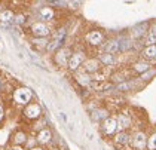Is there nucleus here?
I'll list each match as a JSON object with an SVG mask.
<instances>
[{
  "instance_id": "1",
  "label": "nucleus",
  "mask_w": 156,
  "mask_h": 150,
  "mask_svg": "<svg viewBox=\"0 0 156 150\" xmlns=\"http://www.w3.org/2000/svg\"><path fill=\"white\" fill-rule=\"evenodd\" d=\"M31 97H33V94H31L30 89H27V88H20V89H16L15 94H13V98H15V101L18 104H27L31 100Z\"/></svg>"
},
{
  "instance_id": "2",
  "label": "nucleus",
  "mask_w": 156,
  "mask_h": 150,
  "mask_svg": "<svg viewBox=\"0 0 156 150\" xmlns=\"http://www.w3.org/2000/svg\"><path fill=\"white\" fill-rule=\"evenodd\" d=\"M64 37H66V28H60L55 34H54V39L51 40L48 43V51H55V49H58L61 46V43H62V40H64Z\"/></svg>"
},
{
  "instance_id": "3",
  "label": "nucleus",
  "mask_w": 156,
  "mask_h": 150,
  "mask_svg": "<svg viewBox=\"0 0 156 150\" xmlns=\"http://www.w3.org/2000/svg\"><path fill=\"white\" fill-rule=\"evenodd\" d=\"M85 61V54L83 52H77V54H73L70 59H69V69L70 70H77L79 66Z\"/></svg>"
},
{
  "instance_id": "4",
  "label": "nucleus",
  "mask_w": 156,
  "mask_h": 150,
  "mask_svg": "<svg viewBox=\"0 0 156 150\" xmlns=\"http://www.w3.org/2000/svg\"><path fill=\"white\" fill-rule=\"evenodd\" d=\"M40 113H42V110H40L39 104H30V105H27V109L24 110V115L28 119H37L40 116Z\"/></svg>"
},
{
  "instance_id": "5",
  "label": "nucleus",
  "mask_w": 156,
  "mask_h": 150,
  "mask_svg": "<svg viewBox=\"0 0 156 150\" xmlns=\"http://www.w3.org/2000/svg\"><path fill=\"white\" fill-rule=\"evenodd\" d=\"M31 31H33V34L39 36V37H45V36L49 34V28L45 25L43 23H36L33 24V27H31Z\"/></svg>"
},
{
  "instance_id": "6",
  "label": "nucleus",
  "mask_w": 156,
  "mask_h": 150,
  "mask_svg": "<svg viewBox=\"0 0 156 150\" xmlns=\"http://www.w3.org/2000/svg\"><path fill=\"white\" fill-rule=\"evenodd\" d=\"M132 146L135 147V149H144L146 146H147V138H146V135H144L143 132H138V134H135V137L132 140Z\"/></svg>"
},
{
  "instance_id": "7",
  "label": "nucleus",
  "mask_w": 156,
  "mask_h": 150,
  "mask_svg": "<svg viewBox=\"0 0 156 150\" xmlns=\"http://www.w3.org/2000/svg\"><path fill=\"white\" fill-rule=\"evenodd\" d=\"M86 40L91 45H100L103 42V33L101 31H91L89 34L86 36Z\"/></svg>"
},
{
  "instance_id": "8",
  "label": "nucleus",
  "mask_w": 156,
  "mask_h": 150,
  "mask_svg": "<svg viewBox=\"0 0 156 150\" xmlns=\"http://www.w3.org/2000/svg\"><path fill=\"white\" fill-rule=\"evenodd\" d=\"M116 128H118V122L113 117H107L104 120V131H106V134H108V135L113 134L116 131Z\"/></svg>"
},
{
  "instance_id": "9",
  "label": "nucleus",
  "mask_w": 156,
  "mask_h": 150,
  "mask_svg": "<svg viewBox=\"0 0 156 150\" xmlns=\"http://www.w3.org/2000/svg\"><path fill=\"white\" fill-rule=\"evenodd\" d=\"M146 30H147V23L137 24V25H134V28H132V36H134V37H141V36L146 33Z\"/></svg>"
},
{
  "instance_id": "10",
  "label": "nucleus",
  "mask_w": 156,
  "mask_h": 150,
  "mask_svg": "<svg viewBox=\"0 0 156 150\" xmlns=\"http://www.w3.org/2000/svg\"><path fill=\"white\" fill-rule=\"evenodd\" d=\"M98 69H100L98 59H88V61L85 62V71H86V73H94V71H97Z\"/></svg>"
},
{
  "instance_id": "11",
  "label": "nucleus",
  "mask_w": 156,
  "mask_h": 150,
  "mask_svg": "<svg viewBox=\"0 0 156 150\" xmlns=\"http://www.w3.org/2000/svg\"><path fill=\"white\" fill-rule=\"evenodd\" d=\"M51 137H52V134H51L49 129H42V131L39 132V135H37V141L42 143V144H46L49 140H51Z\"/></svg>"
},
{
  "instance_id": "12",
  "label": "nucleus",
  "mask_w": 156,
  "mask_h": 150,
  "mask_svg": "<svg viewBox=\"0 0 156 150\" xmlns=\"http://www.w3.org/2000/svg\"><path fill=\"white\" fill-rule=\"evenodd\" d=\"M69 55H70V51H69V49H62V51H60L58 55H57V62H58L60 66H64V64L67 62V59H70Z\"/></svg>"
},
{
  "instance_id": "13",
  "label": "nucleus",
  "mask_w": 156,
  "mask_h": 150,
  "mask_svg": "<svg viewBox=\"0 0 156 150\" xmlns=\"http://www.w3.org/2000/svg\"><path fill=\"white\" fill-rule=\"evenodd\" d=\"M129 123H131V120H129V117L126 115H120L119 119H118V128L119 129H125V128L129 127Z\"/></svg>"
},
{
  "instance_id": "14",
  "label": "nucleus",
  "mask_w": 156,
  "mask_h": 150,
  "mask_svg": "<svg viewBox=\"0 0 156 150\" xmlns=\"http://www.w3.org/2000/svg\"><path fill=\"white\" fill-rule=\"evenodd\" d=\"M13 20V12L12 11H3L0 13V23L2 24H8Z\"/></svg>"
},
{
  "instance_id": "15",
  "label": "nucleus",
  "mask_w": 156,
  "mask_h": 150,
  "mask_svg": "<svg viewBox=\"0 0 156 150\" xmlns=\"http://www.w3.org/2000/svg\"><path fill=\"white\" fill-rule=\"evenodd\" d=\"M118 51H119V43L116 40H110L107 45H106V54H112L113 55Z\"/></svg>"
},
{
  "instance_id": "16",
  "label": "nucleus",
  "mask_w": 156,
  "mask_h": 150,
  "mask_svg": "<svg viewBox=\"0 0 156 150\" xmlns=\"http://www.w3.org/2000/svg\"><path fill=\"white\" fill-rule=\"evenodd\" d=\"M40 16L43 18V20H52L54 18V11H52V8H42L40 9Z\"/></svg>"
},
{
  "instance_id": "17",
  "label": "nucleus",
  "mask_w": 156,
  "mask_h": 150,
  "mask_svg": "<svg viewBox=\"0 0 156 150\" xmlns=\"http://www.w3.org/2000/svg\"><path fill=\"white\" fill-rule=\"evenodd\" d=\"M143 55L146 58H156V45H152V46H147L143 51Z\"/></svg>"
},
{
  "instance_id": "18",
  "label": "nucleus",
  "mask_w": 156,
  "mask_h": 150,
  "mask_svg": "<svg viewBox=\"0 0 156 150\" xmlns=\"http://www.w3.org/2000/svg\"><path fill=\"white\" fill-rule=\"evenodd\" d=\"M91 88L103 91V89H108L110 88V83H106V82H91Z\"/></svg>"
},
{
  "instance_id": "19",
  "label": "nucleus",
  "mask_w": 156,
  "mask_h": 150,
  "mask_svg": "<svg viewBox=\"0 0 156 150\" xmlns=\"http://www.w3.org/2000/svg\"><path fill=\"white\" fill-rule=\"evenodd\" d=\"M92 117H94V120H101V119L106 120V119H107V112H106V110H95Z\"/></svg>"
},
{
  "instance_id": "20",
  "label": "nucleus",
  "mask_w": 156,
  "mask_h": 150,
  "mask_svg": "<svg viewBox=\"0 0 156 150\" xmlns=\"http://www.w3.org/2000/svg\"><path fill=\"white\" fill-rule=\"evenodd\" d=\"M128 140H129V135H128L126 132H120L119 135L116 137V143H118V144H126Z\"/></svg>"
},
{
  "instance_id": "21",
  "label": "nucleus",
  "mask_w": 156,
  "mask_h": 150,
  "mask_svg": "<svg viewBox=\"0 0 156 150\" xmlns=\"http://www.w3.org/2000/svg\"><path fill=\"white\" fill-rule=\"evenodd\" d=\"M146 43H147L149 46H152V45L156 43V30H153V31L149 33V36L146 37Z\"/></svg>"
},
{
  "instance_id": "22",
  "label": "nucleus",
  "mask_w": 156,
  "mask_h": 150,
  "mask_svg": "<svg viewBox=\"0 0 156 150\" xmlns=\"http://www.w3.org/2000/svg\"><path fill=\"white\" fill-rule=\"evenodd\" d=\"M134 70H135L137 73H144V71L149 70V64H146V62H138V64L134 66Z\"/></svg>"
},
{
  "instance_id": "23",
  "label": "nucleus",
  "mask_w": 156,
  "mask_h": 150,
  "mask_svg": "<svg viewBox=\"0 0 156 150\" xmlns=\"http://www.w3.org/2000/svg\"><path fill=\"white\" fill-rule=\"evenodd\" d=\"M100 58H101V61H103L104 64H113V62H115V58H113L112 54H103Z\"/></svg>"
},
{
  "instance_id": "24",
  "label": "nucleus",
  "mask_w": 156,
  "mask_h": 150,
  "mask_svg": "<svg viewBox=\"0 0 156 150\" xmlns=\"http://www.w3.org/2000/svg\"><path fill=\"white\" fill-rule=\"evenodd\" d=\"M118 43H119V49H122V51H125V49H128V48L131 46V43H129L128 39H120Z\"/></svg>"
},
{
  "instance_id": "25",
  "label": "nucleus",
  "mask_w": 156,
  "mask_h": 150,
  "mask_svg": "<svg viewBox=\"0 0 156 150\" xmlns=\"http://www.w3.org/2000/svg\"><path fill=\"white\" fill-rule=\"evenodd\" d=\"M13 140H15V143H16V144H23V143L25 141V134L24 132H16Z\"/></svg>"
},
{
  "instance_id": "26",
  "label": "nucleus",
  "mask_w": 156,
  "mask_h": 150,
  "mask_svg": "<svg viewBox=\"0 0 156 150\" xmlns=\"http://www.w3.org/2000/svg\"><path fill=\"white\" fill-rule=\"evenodd\" d=\"M147 147L150 150H156V134H153V135L149 138V141H147Z\"/></svg>"
},
{
  "instance_id": "27",
  "label": "nucleus",
  "mask_w": 156,
  "mask_h": 150,
  "mask_svg": "<svg viewBox=\"0 0 156 150\" xmlns=\"http://www.w3.org/2000/svg\"><path fill=\"white\" fill-rule=\"evenodd\" d=\"M33 43H34V45H36V46H39V48H48V40H46V39H34V40H33Z\"/></svg>"
},
{
  "instance_id": "28",
  "label": "nucleus",
  "mask_w": 156,
  "mask_h": 150,
  "mask_svg": "<svg viewBox=\"0 0 156 150\" xmlns=\"http://www.w3.org/2000/svg\"><path fill=\"white\" fill-rule=\"evenodd\" d=\"M77 82L82 83V85H91V80H89L88 76H79V77H77Z\"/></svg>"
},
{
  "instance_id": "29",
  "label": "nucleus",
  "mask_w": 156,
  "mask_h": 150,
  "mask_svg": "<svg viewBox=\"0 0 156 150\" xmlns=\"http://www.w3.org/2000/svg\"><path fill=\"white\" fill-rule=\"evenodd\" d=\"M129 88H132V83H122V85L118 86L119 91H126V89H129Z\"/></svg>"
},
{
  "instance_id": "30",
  "label": "nucleus",
  "mask_w": 156,
  "mask_h": 150,
  "mask_svg": "<svg viewBox=\"0 0 156 150\" xmlns=\"http://www.w3.org/2000/svg\"><path fill=\"white\" fill-rule=\"evenodd\" d=\"M24 21H25L24 15H18V16H15V24H24Z\"/></svg>"
},
{
  "instance_id": "31",
  "label": "nucleus",
  "mask_w": 156,
  "mask_h": 150,
  "mask_svg": "<svg viewBox=\"0 0 156 150\" xmlns=\"http://www.w3.org/2000/svg\"><path fill=\"white\" fill-rule=\"evenodd\" d=\"M61 119H62V120H64V122H67V116H66V113H61Z\"/></svg>"
},
{
  "instance_id": "32",
  "label": "nucleus",
  "mask_w": 156,
  "mask_h": 150,
  "mask_svg": "<svg viewBox=\"0 0 156 150\" xmlns=\"http://www.w3.org/2000/svg\"><path fill=\"white\" fill-rule=\"evenodd\" d=\"M3 119V109H2V105H0V120Z\"/></svg>"
},
{
  "instance_id": "33",
  "label": "nucleus",
  "mask_w": 156,
  "mask_h": 150,
  "mask_svg": "<svg viewBox=\"0 0 156 150\" xmlns=\"http://www.w3.org/2000/svg\"><path fill=\"white\" fill-rule=\"evenodd\" d=\"M31 150H42V149H39V147H34V149H31Z\"/></svg>"
},
{
  "instance_id": "34",
  "label": "nucleus",
  "mask_w": 156,
  "mask_h": 150,
  "mask_svg": "<svg viewBox=\"0 0 156 150\" xmlns=\"http://www.w3.org/2000/svg\"><path fill=\"white\" fill-rule=\"evenodd\" d=\"M54 150H58V149H54Z\"/></svg>"
}]
</instances>
